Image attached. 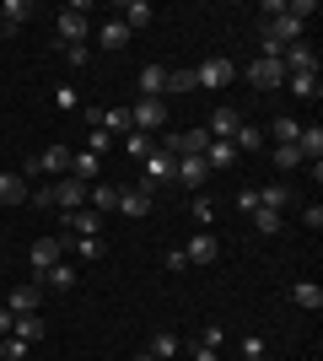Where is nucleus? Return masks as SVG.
<instances>
[{"instance_id":"nucleus-15","label":"nucleus","mask_w":323,"mask_h":361,"mask_svg":"<svg viewBox=\"0 0 323 361\" xmlns=\"http://www.w3.org/2000/svg\"><path fill=\"white\" fill-rule=\"evenodd\" d=\"M97 49H108V54H119V49H129V27H124L119 16L97 27Z\"/></svg>"},{"instance_id":"nucleus-44","label":"nucleus","mask_w":323,"mask_h":361,"mask_svg":"<svg viewBox=\"0 0 323 361\" xmlns=\"http://www.w3.org/2000/svg\"><path fill=\"white\" fill-rule=\"evenodd\" d=\"M11 329H16V313H11V307H0V340H6Z\"/></svg>"},{"instance_id":"nucleus-2","label":"nucleus","mask_w":323,"mask_h":361,"mask_svg":"<svg viewBox=\"0 0 323 361\" xmlns=\"http://www.w3.org/2000/svg\"><path fill=\"white\" fill-rule=\"evenodd\" d=\"M87 32H92V22H87V6H65L60 22H54V38H60L54 49H65V44H87Z\"/></svg>"},{"instance_id":"nucleus-11","label":"nucleus","mask_w":323,"mask_h":361,"mask_svg":"<svg viewBox=\"0 0 323 361\" xmlns=\"http://www.w3.org/2000/svg\"><path fill=\"white\" fill-rule=\"evenodd\" d=\"M119 189L124 183H92V189H87V211H97V216L119 211Z\"/></svg>"},{"instance_id":"nucleus-10","label":"nucleus","mask_w":323,"mask_h":361,"mask_svg":"<svg viewBox=\"0 0 323 361\" xmlns=\"http://www.w3.org/2000/svg\"><path fill=\"white\" fill-rule=\"evenodd\" d=\"M205 130H210V140H232L237 130H243V119H237V108H232V103H221V108L210 114V124H205Z\"/></svg>"},{"instance_id":"nucleus-6","label":"nucleus","mask_w":323,"mask_h":361,"mask_svg":"<svg viewBox=\"0 0 323 361\" xmlns=\"http://www.w3.org/2000/svg\"><path fill=\"white\" fill-rule=\"evenodd\" d=\"M248 81H253V87H259V92H275L280 81H286V71H280V60H270V54H259V60L248 65Z\"/></svg>"},{"instance_id":"nucleus-32","label":"nucleus","mask_w":323,"mask_h":361,"mask_svg":"<svg viewBox=\"0 0 323 361\" xmlns=\"http://www.w3.org/2000/svg\"><path fill=\"white\" fill-rule=\"evenodd\" d=\"M270 135H275V146H296L302 124H296V119H275V130H270Z\"/></svg>"},{"instance_id":"nucleus-13","label":"nucleus","mask_w":323,"mask_h":361,"mask_svg":"<svg viewBox=\"0 0 323 361\" xmlns=\"http://www.w3.org/2000/svg\"><path fill=\"white\" fill-rule=\"evenodd\" d=\"M38 297H44V286H38V281H27V286H16L11 297H6V307H11L16 318H27V313H38Z\"/></svg>"},{"instance_id":"nucleus-30","label":"nucleus","mask_w":323,"mask_h":361,"mask_svg":"<svg viewBox=\"0 0 323 361\" xmlns=\"http://www.w3.org/2000/svg\"><path fill=\"white\" fill-rule=\"evenodd\" d=\"M280 226H286V221H280V211H264V205L253 211V232H264V238H275Z\"/></svg>"},{"instance_id":"nucleus-12","label":"nucleus","mask_w":323,"mask_h":361,"mask_svg":"<svg viewBox=\"0 0 323 361\" xmlns=\"http://www.w3.org/2000/svg\"><path fill=\"white\" fill-rule=\"evenodd\" d=\"M140 167H146V178H151V183H167L172 173H178V157L156 146V151H151V157H146V162H140Z\"/></svg>"},{"instance_id":"nucleus-3","label":"nucleus","mask_w":323,"mask_h":361,"mask_svg":"<svg viewBox=\"0 0 323 361\" xmlns=\"http://www.w3.org/2000/svg\"><path fill=\"white\" fill-rule=\"evenodd\" d=\"M87 189H92V183H81V178L65 173V178L49 183V205H54V211H81V205H87Z\"/></svg>"},{"instance_id":"nucleus-40","label":"nucleus","mask_w":323,"mask_h":361,"mask_svg":"<svg viewBox=\"0 0 323 361\" xmlns=\"http://www.w3.org/2000/svg\"><path fill=\"white\" fill-rule=\"evenodd\" d=\"M237 211H248V216L259 211V189H243V195H237Z\"/></svg>"},{"instance_id":"nucleus-4","label":"nucleus","mask_w":323,"mask_h":361,"mask_svg":"<svg viewBox=\"0 0 323 361\" xmlns=\"http://www.w3.org/2000/svg\"><path fill=\"white\" fill-rule=\"evenodd\" d=\"M65 248H70V243H65L60 232H54V238H32V248H27V264H32V275L54 270V264L65 259Z\"/></svg>"},{"instance_id":"nucleus-9","label":"nucleus","mask_w":323,"mask_h":361,"mask_svg":"<svg viewBox=\"0 0 323 361\" xmlns=\"http://www.w3.org/2000/svg\"><path fill=\"white\" fill-rule=\"evenodd\" d=\"M172 178L184 183V189H205L210 183V167H205V157H178V173Z\"/></svg>"},{"instance_id":"nucleus-26","label":"nucleus","mask_w":323,"mask_h":361,"mask_svg":"<svg viewBox=\"0 0 323 361\" xmlns=\"http://www.w3.org/2000/svg\"><path fill=\"white\" fill-rule=\"evenodd\" d=\"M232 151H237V157H243V151H264V130L259 124H243V130L232 135Z\"/></svg>"},{"instance_id":"nucleus-34","label":"nucleus","mask_w":323,"mask_h":361,"mask_svg":"<svg viewBox=\"0 0 323 361\" xmlns=\"http://www.w3.org/2000/svg\"><path fill=\"white\" fill-rule=\"evenodd\" d=\"M27 340H16V334H6V340H0V361H22V356H27Z\"/></svg>"},{"instance_id":"nucleus-25","label":"nucleus","mask_w":323,"mask_h":361,"mask_svg":"<svg viewBox=\"0 0 323 361\" xmlns=\"http://www.w3.org/2000/svg\"><path fill=\"white\" fill-rule=\"evenodd\" d=\"M97 162H103V157H92V151H76V157H70V178L97 183Z\"/></svg>"},{"instance_id":"nucleus-5","label":"nucleus","mask_w":323,"mask_h":361,"mask_svg":"<svg viewBox=\"0 0 323 361\" xmlns=\"http://www.w3.org/2000/svg\"><path fill=\"white\" fill-rule=\"evenodd\" d=\"M194 81L210 87V92H221V87L237 81V65H232V60H205V65H194Z\"/></svg>"},{"instance_id":"nucleus-17","label":"nucleus","mask_w":323,"mask_h":361,"mask_svg":"<svg viewBox=\"0 0 323 361\" xmlns=\"http://www.w3.org/2000/svg\"><path fill=\"white\" fill-rule=\"evenodd\" d=\"M119 211L124 216H151V189H119Z\"/></svg>"},{"instance_id":"nucleus-20","label":"nucleus","mask_w":323,"mask_h":361,"mask_svg":"<svg viewBox=\"0 0 323 361\" xmlns=\"http://www.w3.org/2000/svg\"><path fill=\"white\" fill-rule=\"evenodd\" d=\"M232 162H237V151H232V140H210V146H205V167H210V173H227Z\"/></svg>"},{"instance_id":"nucleus-36","label":"nucleus","mask_w":323,"mask_h":361,"mask_svg":"<svg viewBox=\"0 0 323 361\" xmlns=\"http://www.w3.org/2000/svg\"><path fill=\"white\" fill-rule=\"evenodd\" d=\"M275 167H280V173L302 167V151H296V146H275Z\"/></svg>"},{"instance_id":"nucleus-37","label":"nucleus","mask_w":323,"mask_h":361,"mask_svg":"<svg viewBox=\"0 0 323 361\" xmlns=\"http://www.w3.org/2000/svg\"><path fill=\"white\" fill-rule=\"evenodd\" d=\"M54 108H81V92L76 87H54Z\"/></svg>"},{"instance_id":"nucleus-38","label":"nucleus","mask_w":323,"mask_h":361,"mask_svg":"<svg viewBox=\"0 0 323 361\" xmlns=\"http://www.w3.org/2000/svg\"><path fill=\"white\" fill-rule=\"evenodd\" d=\"M221 340H227V329H221V324H205V334H200V345L221 350Z\"/></svg>"},{"instance_id":"nucleus-29","label":"nucleus","mask_w":323,"mask_h":361,"mask_svg":"<svg viewBox=\"0 0 323 361\" xmlns=\"http://www.w3.org/2000/svg\"><path fill=\"white\" fill-rule=\"evenodd\" d=\"M259 205L264 211H286V205H291V189H286V183H270V189H259Z\"/></svg>"},{"instance_id":"nucleus-33","label":"nucleus","mask_w":323,"mask_h":361,"mask_svg":"<svg viewBox=\"0 0 323 361\" xmlns=\"http://www.w3.org/2000/svg\"><path fill=\"white\" fill-rule=\"evenodd\" d=\"M286 81H291V92H296V97H312V103H318V75H286Z\"/></svg>"},{"instance_id":"nucleus-19","label":"nucleus","mask_w":323,"mask_h":361,"mask_svg":"<svg viewBox=\"0 0 323 361\" xmlns=\"http://www.w3.org/2000/svg\"><path fill=\"white\" fill-rule=\"evenodd\" d=\"M32 281H38V286H54V291H70L76 286V264H54V270H44V275H32Z\"/></svg>"},{"instance_id":"nucleus-45","label":"nucleus","mask_w":323,"mask_h":361,"mask_svg":"<svg viewBox=\"0 0 323 361\" xmlns=\"http://www.w3.org/2000/svg\"><path fill=\"white\" fill-rule=\"evenodd\" d=\"M253 361H264V356H253Z\"/></svg>"},{"instance_id":"nucleus-41","label":"nucleus","mask_w":323,"mask_h":361,"mask_svg":"<svg viewBox=\"0 0 323 361\" xmlns=\"http://www.w3.org/2000/svg\"><path fill=\"white\" fill-rule=\"evenodd\" d=\"M253 356H264V340H259V334H248V340H243V361H253Z\"/></svg>"},{"instance_id":"nucleus-18","label":"nucleus","mask_w":323,"mask_h":361,"mask_svg":"<svg viewBox=\"0 0 323 361\" xmlns=\"http://www.w3.org/2000/svg\"><path fill=\"white\" fill-rule=\"evenodd\" d=\"M296 151H302V162H318V157H323V124H302Z\"/></svg>"},{"instance_id":"nucleus-31","label":"nucleus","mask_w":323,"mask_h":361,"mask_svg":"<svg viewBox=\"0 0 323 361\" xmlns=\"http://www.w3.org/2000/svg\"><path fill=\"white\" fill-rule=\"evenodd\" d=\"M65 243H70L81 259H103V254H108V243H103V238H65Z\"/></svg>"},{"instance_id":"nucleus-16","label":"nucleus","mask_w":323,"mask_h":361,"mask_svg":"<svg viewBox=\"0 0 323 361\" xmlns=\"http://www.w3.org/2000/svg\"><path fill=\"white\" fill-rule=\"evenodd\" d=\"M172 356H184V334L156 329V334H151V361H172Z\"/></svg>"},{"instance_id":"nucleus-28","label":"nucleus","mask_w":323,"mask_h":361,"mask_svg":"<svg viewBox=\"0 0 323 361\" xmlns=\"http://www.w3.org/2000/svg\"><path fill=\"white\" fill-rule=\"evenodd\" d=\"M189 92H200L194 71H167V97H189Z\"/></svg>"},{"instance_id":"nucleus-21","label":"nucleus","mask_w":323,"mask_h":361,"mask_svg":"<svg viewBox=\"0 0 323 361\" xmlns=\"http://www.w3.org/2000/svg\"><path fill=\"white\" fill-rule=\"evenodd\" d=\"M27 200V178L22 173H0V205H22Z\"/></svg>"},{"instance_id":"nucleus-8","label":"nucleus","mask_w":323,"mask_h":361,"mask_svg":"<svg viewBox=\"0 0 323 361\" xmlns=\"http://www.w3.org/2000/svg\"><path fill=\"white\" fill-rule=\"evenodd\" d=\"M215 259H221V243H215L210 232H194L189 248H184V264H215Z\"/></svg>"},{"instance_id":"nucleus-39","label":"nucleus","mask_w":323,"mask_h":361,"mask_svg":"<svg viewBox=\"0 0 323 361\" xmlns=\"http://www.w3.org/2000/svg\"><path fill=\"white\" fill-rule=\"evenodd\" d=\"M194 221H200V226L215 221V200H194Z\"/></svg>"},{"instance_id":"nucleus-22","label":"nucleus","mask_w":323,"mask_h":361,"mask_svg":"<svg viewBox=\"0 0 323 361\" xmlns=\"http://www.w3.org/2000/svg\"><path fill=\"white\" fill-rule=\"evenodd\" d=\"M151 6H146V0H124V6H119V22H124V27H129V32H135V27H146V22H151Z\"/></svg>"},{"instance_id":"nucleus-43","label":"nucleus","mask_w":323,"mask_h":361,"mask_svg":"<svg viewBox=\"0 0 323 361\" xmlns=\"http://www.w3.org/2000/svg\"><path fill=\"white\" fill-rule=\"evenodd\" d=\"M189 361H221V350H210V345H194V350H189Z\"/></svg>"},{"instance_id":"nucleus-7","label":"nucleus","mask_w":323,"mask_h":361,"mask_svg":"<svg viewBox=\"0 0 323 361\" xmlns=\"http://www.w3.org/2000/svg\"><path fill=\"white\" fill-rule=\"evenodd\" d=\"M70 157H76V151L54 140L49 151H38V157H32V167H38V173H54V178H65V173H70Z\"/></svg>"},{"instance_id":"nucleus-23","label":"nucleus","mask_w":323,"mask_h":361,"mask_svg":"<svg viewBox=\"0 0 323 361\" xmlns=\"http://www.w3.org/2000/svg\"><path fill=\"white\" fill-rule=\"evenodd\" d=\"M291 302H296V307H308V313H318V307H323V286L296 281V286H291Z\"/></svg>"},{"instance_id":"nucleus-24","label":"nucleus","mask_w":323,"mask_h":361,"mask_svg":"<svg viewBox=\"0 0 323 361\" xmlns=\"http://www.w3.org/2000/svg\"><path fill=\"white\" fill-rule=\"evenodd\" d=\"M16 340H27V345H38V340H44V334H49V324H44V318H38V313H27V318H16Z\"/></svg>"},{"instance_id":"nucleus-27","label":"nucleus","mask_w":323,"mask_h":361,"mask_svg":"<svg viewBox=\"0 0 323 361\" xmlns=\"http://www.w3.org/2000/svg\"><path fill=\"white\" fill-rule=\"evenodd\" d=\"M119 146L129 151V157H135V162H146V157H151V151H156V135H140V130H129V135H124Z\"/></svg>"},{"instance_id":"nucleus-14","label":"nucleus","mask_w":323,"mask_h":361,"mask_svg":"<svg viewBox=\"0 0 323 361\" xmlns=\"http://www.w3.org/2000/svg\"><path fill=\"white\" fill-rule=\"evenodd\" d=\"M140 97H162L167 103V65H140Z\"/></svg>"},{"instance_id":"nucleus-42","label":"nucleus","mask_w":323,"mask_h":361,"mask_svg":"<svg viewBox=\"0 0 323 361\" xmlns=\"http://www.w3.org/2000/svg\"><path fill=\"white\" fill-rule=\"evenodd\" d=\"M302 221H308V232H318V226H323V205H308V211H302Z\"/></svg>"},{"instance_id":"nucleus-1","label":"nucleus","mask_w":323,"mask_h":361,"mask_svg":"<svg viewBox=\"0 0 323 361\" xmlns=\"http://www.w3.org/2000/svg\"><path fill=\"white\" fill-rule=\"evenodd\" d=\"M129 119H135L140 135H162L167 130V103L162 97H140V103H129Z\"/></svg>"},{"instance_id":"nucleus-35","label":"nucleus","mask_w":323,"mask_h":361,"mask_svg":"<svg viewBox=\"0 0 323 361\" xmlns=\"http://www.w3.org/2000/svg\"><path fill=\"white\" fill-rule=\"evenodd\" d=\"M60 54H65V65H76V71H81V65H92V44H65Z\"/></svg>"}]
</instances>
